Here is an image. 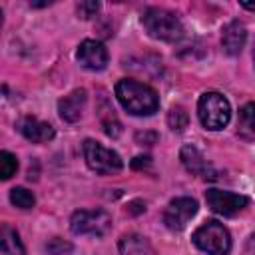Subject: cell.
I'll list each match as a JSON object with an SVG mask.
<instances>
[{
    "mask_svg": "<svg viewBox=\"0 0 255 255\" xmlns=\"http://www.w3.org/2000/svg\"><path fill=\"white\" fill-rule=\"evenodd\" d=\"M46 251H48V255H66L72 251V245L60 237H54L46 243Z\"/></svg>",
    "mask_w": 255,
    "mask_h": 255,
    "instance_id": "cell-20",
    "label": "cell"
},
{
    "mask_svg": "<svg viewBox=\"0 0 255 255\" xmlns=\"http://www.w3.org/2000/svg\"><path fill=\"white\" fill-rule=\"evenodd\" d=\"M120 255H157L155 249L149 245V241L137 233H128L118 243Z\"/></svg>",
    "mask_w": 255,
    "mask_h": 255,
    "instance_id": "cell-14",
    "label": "cell"
},
{
    "mask_svg": "<svg viewBox=\"0 0 255 255\" xmlns=\"http://www.w3.org/2000/svg\"><path fill=\"white\" fill-rule=\"evenodd\" d=\"M239 126L249 135H255V102L245 104L239 112Z\"/></svg>",
    "mask_w": 255,
    "mask_h": 255,
    "instance_id": "cell-17",
    "label": "cell"
},
{
    "mask_svg": "<svg viewBox=\"0 0 255 255\" xmlns=\"http://www.w3.org/2000/svg\"><path fill=\"white\" fill-rule=\"evenodd\" d=\"M245 40H247V32H245V26L241 22H229L225 28H223V34H221V46L223 50L229 54V56H235L243 50L245 46Z\"/></svg>",
    "mask_w": 255,
    "mask_h": 255,
    "instance_id": "cell-13",
    "label": "cell"
},
{
    "mask_svg": "<svg viewBox=\"0 0 255 255\" xmlns=\"http://www.w3.org/2000/svg\"><path fill=\"white\" fill-rule=\"evenodd\" d=\"M181 161H183V165H185L191 173H195V175H201V177H205V179H215V177H217L215 169L207 163V159L201 155V151H199L197 147H193V145H185V147L181 149Z\"/></svg>",
    "mask_w": 255,
    "mask_h": 255,
    "instance_id": "cell-11",
    "label": "cell"
},
{
    "mask_svg": "<svg viewBox=\"0 0 255 255\" xmlns=\"http://www.w3.org/2000/svg\"><path fill=\"white\" fill-rule=\"evenodd\" d=\"M197 213V201L191 197H175L163 211V223L169 229H183L185 223Z\"/></svg>",
    "mask_w": 255,
    "mask_h": 255,
    "instance_id": "cell-8",
    "label": "cell"
},
{
    "mask_svg": "<svg viewBox=\"0 0 255 255\" xmlns=\"http://www.w3.org/2000/svg\"><path fill=\"white\" fill-rule=\"evenodd\" d=\"M135 141L141 145H151L157 141V133L155 131H137L135 133Z\"/></svg>",
    "mask_w": 255,
    "mask_h": 255,
    "instance_id": "cell-22",
    "label": "cell"
},
{
    "mask_svg": "<svg viewBox=\"0 0 255 255\" xmlns=\"http://www.w3.org/2000/svg\"><path fill=\"white\" fill-rule=\"evenodd\" d=\"M141 24L151 38L163 42H175L183 36L181 20L165 8H147L141 16Z\"/></svg>",
    "mask_w": 255,
    "mask_h": 255,
    "instance_id": "cell-2",
    "label": "cell"
},
{
    "mask_svg": "<svg viewBox=\"0 0 255 255\" xmlns=\"http://www.w3.org/2000/svg\"><path fill=\"white\" fill-rule=\"evenodd\" d=\"M84 106H86V90H74L72 94L64 96L58 102L60 118L66 122H78L82 118Z\"/></svg>",
    "mask_w": 255,
    "mask_h": 255,
    "instance_id": "cell-12",
    "label": "cell"
},
{
    "mask_svg": "<svg viewBox=\"0 0 255 255\" xmlns=\"http://www.w3.org/2000/svg\"><path fill=\"white\" fill-rule=\"evenodd\" d=\"M149 165V157L147 155H139V157H135L133 161H131V167H135V169H139V167H147Z\"/></svg>",
    "mask_w": 255,
    "mask_h": 255,
    "instance_id": "cell-23",
    "label": "cell"
},
{
    "mask_svg": "<svg viewBox=\"0 0 255 255\" xmlns=\"http://www.w3.org/2000/svg\"><path fill=\"white\" fill-rule=\"evenodd\" d=\"M70 227L78 235H104L112 227V217L104 209H80L72 215Z\"/></svg>",
    "mask_w": 255,
    "mask_h": 255,
    "instance_id": "cell-6",
    "label": "cell"
},
{
    "mask_svg": "<svg viewBox=\"0 0 255 255\" xmlns=\"http://www.w3.org/2000/svg\"><path fill=\"white\" fill-rule=\"evenodd\" d=\"M18 169V159L14 153L10 151H0V177L2 179H10Z\"/></svg>",
    "mask_w": 255,
    "mask_h": 255,
    "instance_id": "cell-18",
    "label": "cell"
},
{
    "mask_svg": "<svg viewBox=\"0 0 255 255\" xmlns=\"http://www.w3.org/2000/svg\"><path fill=\"white\" fill-rule=\"evenodd\" d=\"M241 6H243L245 10H253V12H255V2H241Z\"/></svg>",
    "mask_w": 255,
    "mask_h": 255,
    "instance_id": "cell-26",
    "label": "cell"
},
{
    "mask_svg": "<svg viewBox=\"0 0 255 255\" xmlns=\"http://www.w3.org/2000/svg\"><path fill=\"white\" fill-rule=\"evenodd\" d=\"M98 10H100V4H98V2H80V4H78V14H80V18L96 16Z\"/></svg>",
    "mask_w": 255,
    "mask_h": 255,
    "instance_id": "cell-21",
    "label": "cell"
},
{
    "mask_svg": "<svg viewBox=\"0 0 255 255\" xmlns=\"http://www.w3.org/2000/svg\"><path fill=\"white\" fill-rule=\"evenodd\" d=\"M10 201H12L16 207H20V209H30V207H34L36 197H34V193L28 191L26 187H14V189L10 191Z\"/></svg>",
    "mask_w": 255,
    "mask_h": 255,
    "instance_id": "cell-16",
    "label": "cell"
},
{
    "mask_svg": "<svg viewBox=\"0 0 255 255\" xmlns=\"http://www.w3.org/2000/svg\"><path fill=\"white\" fill-rule=\"evenodd\" d=\"M247 255H255V235L249 239V243H247Z\"/></svg>",
    "mask_w": 255,
    "mask_h": 255,
    "instance_id": "cell-25",
    "label": "cell"
},
{
    "mask_svg": "<svg viewBox=\"0 0 255 255\" xmlns=\"http://www.w3.org/2000/svg\"><path fill=\"white\" fill-rule=\"evenodd\" d=\"M197 116L205 129H221L229 124V102L217 92H205L197 104Z\"/></svg>",
    "mask_w": 255,
    "mask_h": 255,
    "instance_id": "cell-4",
    "label": "cell"
},
{
    "mask_svg": "<svg viewBox=\"0 0 255 255\" xmlns=\"http://www.w3.org/2000/svg\"><path fill=\"white\" fill-rule=\"evenodd\" d=\"M116 96L120 104L133 116H151L159 108L157 94L135 80H120L116 84Z\"/></svg>",
    "mask_w": 255,
    "mask_h": 255,
    "instance_id": "cell-1",
    "label": "cell"
},
{
    "mask_svg": "<svg viewBox=\"0 0 255 255\" xmlns=\"http://www.w3.org/2000/svg\"><path fill=\"white\" fill-rule=\"evenodd\" d=\"M78 60L88 70H104L108 64V50L98 40H84L78 48Z\"/></svg>",
    "mask_w": 255,
    "mask_h": 255,
    "instance_id": "cell-9",
    "label": "cell"
},
{
    "mask_svg": "<svg viewBox=\"0 0 255 255\" xmlns=\"http://www.w3.org/2000/svg\"><path fill=\"white\" fill-rule=\"evenodd\" d=\"M0 249L2 255H24V245L16 233V229L4 225L0 231Z\"/></svg>",
    "mask_w": 255,
    "mask_h": 255,
    "instance_id": "cell-15",
    "label": "cell"
},
{
    "mask_svg": "<svg viewBox=\"0 0 255 255\" xmlns=\"http://www.w3.org/2000/svg\"><path fill=\"white\" fill-rule=\"evenodd\" d=\"M205 201H207L211 211L225 215V217H231V215L239 213L243 207H247L249 197L239 195V193H231V191H221V189H207Z\"/></svg>",
    "mask_w": 255,
    "mask_h": 255,
    "instance_id": "cell-7",
    "label": "cell"
},
{
    "mask_svg": "<svg viewBox=\"0 0 255 255\" xmlns=\"http://www.w3.org/2000/svg\"><path fill=\"white\" fill-rule=\"evenodd\" d=\"M18 129L28 141H34V143H44V141H50L54 137V128L46 122H40V120L32 118V116L20 120Z\"/></svg>",
    "mask_w": 255,
    "mask_h": 255,
    "instance_id": "cell-10",
    "label": "cell"
},
{
    "mask_svg": "<svg viewBox=\"0 0 255 255\" xmlns=\"http://www.w3.org/2000/svg\"><path fill=\"white\" fill-rule=\"evenodd\" d=\"M187 122H189V116H187V112H185L183 108L175 106V108L169 110V114H167V124H169L171 129L181 131L183 128H187Z\"/></svg>",
    "mask_w": 255,
    "mask_h": 255,
    "instance_id": "cell-19",
    "label": "cell"
},
{
    "mask_svg": "<svg viewBox=\"0 0 255 255\" xmlns=\"http://www.w3.org/2000/svg\"><path fill=\"white\" fill-rule=\"evenodd\" d=\"M84 157L90 169H94L96 173L102 175H110V173H118L124 167L122 157L114 151L104 147L102 143L94 141V139H86L84 141Z\"/></svg>",
    "mask_w": 255,
    "mask_h": 255,
    "instance_id": "cell-5",
    "label": "cell"
},
{
    "mask_svg": "<svg viewBox=\"0 0 255 255\" xmlns=\"http://www.w3.org/2000/svg\"><path fill=\"white\" fill-rule=\"evenodd\" d=\"M193 243L207 255H229L231 251V237L229 231L219 221H205L201 227L193 231Z\"/></svg>",
    "mask_w": 255,
    "mask_h": 255,
    "instance_id": "cell-3",
    "label": "cell"
},
{
    "mask_svg": "<svg viewBox=\"0 0 255 255\" xmlns=\"http://www.w3.org/2000/svg\"><path fill=\"white\" fill-rule=\"evenodd\" d=\"M143 209H145V205H143L141 201H131V203H129V207H128V211H129V213H141Z\"/></svg>",
    "mask_w": 255,
    "mask_h": 255,
    "instance_id": "cell-24",
    "label": "cell"
}]
</instances>
